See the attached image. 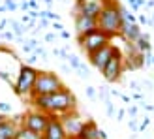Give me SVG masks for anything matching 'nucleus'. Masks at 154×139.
I'll list each match as a JSON object with an SVG mask.
<instances>
[{
	"mask_svg": "<svg viewBox=\"0 0 154 139\" xmlns=\"http://www.w3.org/2000/svg\"><path fill=\"white\" fill-rule=\"evenodd\" d=\"M30 103L34 105L36 111L53 115V117H62L66 113L77 111V98L70 88H60L55 94L49 96H34L30 100Z\"/></svg>",
	"mask_w": 154,
	"mask_h": 139,
	"instance_id": "obj_1",
	"label": "nucleus"
},
{
	"mask_svg": "<svg viewBox=\"0 0 154 139\" xmlns=\"http://www.w3.org/2000/svg\"><path fill=\"white\" fill-rule=\"evenodd\" d=\"M102 10L96 17L98 30H102L113 40L115 36H120V26H122V15H120V4L117 0H100Z\"/></svg>",
	"mask_w": 154,
	"mask_h": 139,
	"instance_id": "obj_2",
	"label": "nucleus"
},
{
	"mask_svg": "<svg viewBox=\"0 0 154 139\" xmlns=\"http://www.w3.org/2000/svg\"><path fill=\"white\" fill-rule=\"evenodd\" d=\"M36 77H38V70H36L34 66L21 64L19 73H17V79H15V83H13V90H15V94L21 96V98L32 100V90H34Z\"/></svg>",
	"mask_w": 154,
	"mask_h": 139,
	"instance_id": "obj_3",
	"label": "nucleus"
},
{
	"mask_svg": "<svg viewBox=\"0 0 154 139\" xmlns=\"http://www.w3.org/2000/svg\"><path fill=\"white\" fill-rule=\"evenodd\" d=\"M66 85L62 79L55 73V72H38L36 83H34V90H32V98L34 96H49L55 94L60 88H64Z\"/></svg>",
	"mask_w": 154,
	"mask_h": 139,
	"instance_id": "obj_4",
	"label": "nucleus"
},
{
	"mask_svg": "<svg viewBox=\"0 0 154 139\" xmlns=\"http://www.w3.org/2000/svg\"><path fill=\"white\" fill-rule=\"evenodd\" d=\"M77 42H79V47L87 53V55H94L96 51H100L102 47H105L107 43H111V38L103 34L102 30H92L88 34H83V36H77Z\"/></svg>",
	"mask_w": 154,
	"mask_h": 139,
	"instance_id": "obj_5",
	"label": "nucleus"
},
{
	"mask_svg": "<svg viewBox=\"0 0 154 139\" xmlns=\"http://www.w3.org/2000/svg\"><path fill=\"white\" fill-rule=\"evenodd\" d=\"M47 124H49V115L34 109V111H28L26 115H23V124L21 126L43 137L45 130H47Z\"/></svg>",
	"mask_w": 154,
	"mask_h": 139,
	"instance_id": "obj_6",
	"label": "nucleus"
},
{
	"mask_svg": "<svg viewBox=\"0 0 154 139\" xmlns=\"http://www.w3.org/2000/svg\"><path fill=\"white\" fill-rule=\"evenodd\" d=\"M122 72H124V57L120 55V49L117 47L113 53V57L109 58V62H107V66L103 68V77H105V81H109V83H115V81H119L120 77H122Z\"/></svg>",
	"mask_w": 154,
	"mask_h": 139,
	"instance_id": "obj_7",
	"label": "nucleus"
},
{
	"mask_svg": "<svg viewBox=\"0 0 154 139\" xmlns=\"http://www.w3.org/2000/svg\"><path fill=\"white\" fill-rule=\"evenodd\" d=\"M58 119H60V124H62L64 134H66L68 139H73L77 134H79V130L83 128V124H85L83 117L77 111L66 113V115H62V117H58Z\"/></svg>",
	"mask_w": 154,
	"mask_h": 139,
	"instance_id": "obj_8",
	"label": "nucleus"
},
{
	"mask_svg": "<svg viewBox=\"0 0 154 139\" xmlns=\"http://www.w3.org/2000/svg\"><path fill=\"white\" fill-rule=\"evenodd\" d=\"M23 124V115L15 119H8L6 115L0 113V139H15L19 126Z\"/></svg>",
	"mask_w": 154,
	"mask_h": 139,
	"instance_id": "obj_9",
	"label": "nucleus"
},
{
	"mask_svg": "<svg viewBox=\"0 0 154 139\" xmlns=\"http://www.w3.org/2000/svg\"><path fill=\"white\" fill-rule=\"evenodd\" d=\"M115 49H117V45L115 43H107L105 47H102L100 51H96L94 55H90L88 60H90V64L94 66L98 72H103V68L107 66V62H109V58L113 57V53Z\"/></svg>",
	"mask_w": 154,
	"mask_h": 139,
	"instance_id": "obj_10",
	"label": "nucleus"
},
{
	"mask_svg": "<svg viewBox=\"0 0 154 139\" xmlns=\"http://www.w3.org/2000/svg\"><path fill=\"white\" fill-rule=\"evenodd\" d=\"M73 139H107V135H105L103 130L98 128V124L94 120H85L83 128L79 130V134Z\"/></svg>",
	"mask_w": 154,
	"mask_h": 139,
	"instance_id": "obj_11",
	"label": "nucleus"
},
{
	"mask_svg": "<svg viewBox=\"0 0 154 139\" xmlns=\"http://www.w3.org/2000/svg\"><path fill=\"white\" fill-rule=\"evenodd\" d=\"M75 17V32L77 36H83V34H88L92 30L98 28V23L94 17H90V15H85V13H77L73 15Z\"/></svg>",
	"mask_w": 154,
	"mask_h": 139,
	"instance_id": "obj_12",
	"label": "nucleus"
},
{
	"mask_svg": "<svg viewBox=\"0 0 154 139\" xmlns=\"http://www.w3.org/2000/svg\"><path fill=\"white\" fill-rule=\"evenodd\" d=\"M43 139H68L66 134H64L62 124H60V119H58V117H53V115H49V124H47L45 134H43Z\"/></svg>",
	"mask_w": 154,
	"mask_h": 139,
	"instance_id": "obj_13",
	"label": "nucleus"
},
{
	"mask_svg": "<svg viewBox=\"0 0 154 139\" xmlns=\"http://www.w3.org/2000/svg\"><path fill=\"white\" fill-rule=\"evenodd\" d=\"M141 28L137 23H122V26H120V36L124 38V42L128 43H135L137 40L141 38Z\"/></svg>",
	"mask_w": 154,
	"mask_h": 139,
	"instance_id": "obj_14",
	"label": "nucleus"
},
{
	"mask_svg": "<svg viewBox=\"0 0 154 139\" xmlns=\"http://www.w3.org/2000/svg\"><path fill=\"white\" fill-rule=\"evenodd\" d=\"M100 10H102V2H100V0H85V4L81 8V13L90 15V17L96 19L100 15Z\"/></svg>",
	"mask_w": 154,
	"mask_h": 139,
	"instance_id": "obj_15",
	"label": "nucleus"
},
{
	"mask_svg": "<svg viewBox=\"0 0 154 139\" xmlns=\"http://www.w3.org/2000/svg\"><path fill=\"white\" fill-rule=\"evenodd\" d=\"M15 139H43V137L34 134V132H30V130H26V128H23V126H19L17 134H15Z\"/></svg>",
	"mask_w": 154,
	"mask_h": 139,
	"instance_id": "obj_16",
	"label": "nucleus"
},
{
	"mask_svg": "<svg viewBox=\"0 0 154 139\" xmlns=\"http://www.w3.org/2000/svg\"><path fill=\"white\" fill-rule=\"evenodd\" d=\"M10 25L13 26V34H17V36H21V34L26 30V25H23V23H17V21H10Z\"/></svg>",
	"mask_w": 154,
	"mask_h": 139,
	"instance_id": "obj_17",
	"label": "nucleus"
},
{
	"mask_svg": "<svg viewBox=\"0 0 154 139\" xmlns=\"http://www.w3.org/2000/svg\"><path fill=\"white\" fill-rule=\"evenodd\" d=\"M66 60H70L72 68H75V70H79V66L83 64L81 60H79V57H75V55H68V57H66Z\"/></svg>",
	"mask_w": 154,
	"mask_h": 139,
	"instance_id": "obj_18",
	"label": "nucleus"
},
{
	"mask_svg": "<svg viewBox=\"0 0 154 139\" xmlns=\"http://www.w3.org/2000/svg\"><path fill=\"white\" fill-rule=\"evenodd\" d=\"M0 111H2V115H4V113H10V111H11V103L0 102Z\"/></svg>",
	"mask_w": 154,
	"mask_h": 139,
	"instance_id": "obj_19",
	"label": "nucleus"
},
{
	"mask_svg": "<svg viewBox=\"0 0 154 139\" xmlns=\"http://www.w3.org/2000/svg\"><path fill=\"white\" fill-rule=\"evenodd\" d=\"M128 126L134 130V132H139V126H137V122H135V119H130V122H128Z\"/></svg>",
	"mask_w": 154,
	"mask_h": 139,
	"instance_id": "obj_20",
	"label": "nucleus"
},
{
	"mask_svg": "<svg viewBox=\"0 0 154 139\" xmlns=\"http://www.w3.org/2000/svg\"><path fill=\"white\" fill-rule=\"evenodd\" d=\"M107 115H109V117H113V115H115V107H113V103L109 102V100H107Z\"/></svg>",
	"mask_w": 154,
	"mask_h": 139,
	"instance_id": "obj_21",
	"label": "nucleus"
},
{
	"mask_svg": "<svg viewBox=\"0 0 154 139\" xmlns=\"http://www.w3.org/2000/svg\"><path fill=\"white\" fill-rule=\"evenodd\" d=\"M87 96H88V98H96V90H94V87H87Z\"/></svg>",
	"mask_w": 154,
	"mask_h": 139,
	"instance_id": "obj_22",
	"label": "nucleus"
},
{
	"mask_svg": "<svg viewBox=\"0 0 154 139\" xmlns=\"http://www.w3.org/2000/svg\"><path fill=\"white\" fill-rule=\"evenodd\" d=\"M0 79H4L6 83H11V79H10V75H8L6 72H2V70H0Z\"/></svg>",
	"mask_w": 154,
	"mask_h": 139,
	"instance_id": "obj_23",
	"label": "nucleus"
},
{
	"mask_svg": "<svg viewBox=\"0 0 154 139\" xmlns=\"http://www.w3.org/2000/svg\"><path fill=\"white\" fill-rule=\"evenodd\" d=\"M6 8H10V10H15V8H17V4H15L13 0H6Z\"/></svg>",
	"mask_w": 154,
	"mask_h": 139,
	"instance_id": "obj_24",
	"label": "nucleus"
},
{
	"mask_svg": "<svg viewBox=\"0 0 154 139\" xmlns=\"http://www.w3.org/2000/svg\"><path fill=\"white\" fill-rule=\"evenodd\" d=\"M0 51H4V53H10V55H11L13 58H17V55H15V53H13V51H10V49H6V47H4V45H2V43H0Z\"/></svg>",
	"mask_w": 154,
	"mask_h": 139,
	"instance_id": "obj_25",
	"label": "nucleus"
},
{
	"mask_svg": "<svg viewBox=\"0 0 154 139\" xmlns=\"http://www.w3.org/2000/svg\"><path fill=\"white\" fill-rule=\"evenodd\" d=\"M36 57L45 58V57H47V53H45V49H36Z\"/></svg>",
	"mask_w": 154,
	"mask_h": 139,
	"instance_id": "obj_26",
	"label": "nucleus"
},
{
	"mask_svg": "<svg viewBox=\"0 0 154 139\" xmlns=\"http://www.w3.org/2000/svg\"><path fill=\"white\" fill-rule=\"evenodd\" d=\"M128 113H130V117H135V115H137V107H135V105H132V107L128 109Z\"/></svg>",
	"mask_w": 154,
	"mask_h": 139,
	"instance_id": "obj_27",
	"label": "nucleus"
},
{
	"mask_svg": "<svg viewBox=\"0 0 154 139\" xmlns=\"http://www.w3.org/2000/svg\"><path fill=\"white\" fill-rule=\"evenodd\" d=\"M2 36L6 38V40H13V38H15V34H13V32H4Z\"/></svg>",
	"mask_w": 154,
	"mask_h": 139,
	"instance_id": "obj_28",
	"label": "nucleus"
},
{
	"mask_svg": "<svg viewBox=\"0 0 154 139\" xmlns=\"http://www.w3.org/2000/svg\"><path fill=\"white\" fill-rule=\"evenodd\" d=\"M53 28H55V30H60V32H62V25H60V23H53Z\"/></svg>",
	"mask_w": 154,
	"mask_h": 139,
	"instance_id": "obj_29",
	"label": "nucleus"
},
{
	"mask_svg": "<svg viewBox=\"0 0 154 139\" xmlns=\"http://www.w3.org/2000/svg\"><path fill=\"white\" fill-rule=\"evenodd\" d=\"M6 25H8V21H6V19L0 21V30H4V28H6Z\"/></svg>",
	"mask_w": 154,
	"mask_h": 139,
	"instance_id": "obj_30",
	"label": "nucleus"
},
{
	"mask_svg": "<svg viewBox=\"0 0 154 139\" xmlns=\"http://www.w3.org/2000/svg\"><path fill=\"white\" fill-rule=\"evenodd\" d=\"M124 115H126V111H124V109H120V111H119V119H117V120H122V117H124Z\"/></svg>",
	"mask_w": 154,
	"mask_h": 139,
	"instance_id": "obj_31",
	"label": "nucleus"
},
{
	"mask_svg": "<svg viewBox=\"0 0 154 139\" xmlns=\"http://www.w3.org/2000/svg\"><path fill=\"white\" fill-rule=\"evenodd\" d=\"M45 40H47V42H53V40H55V34H47V36H45Z\"/></svg>",
	"mask_w": 154,
	"mask_h": 139,
	"instance_id": "obj_32",
	"label": "nucleus"
},
{
	"mask_svg": "<svg viewBox=\"0 0 154 139\" xmlns=\"http://www.w3.org/2000/svg\"><path fill=\"white\" fill-rule=\"evenodd\" d=\"M60 36H62V38H66V40H68V38H70V32H66V30H62V32H60Z\"/></svg>",
	"mask_w": 154,
	"mask_h": 139,
	"instance_id": "obj_33",
	"label": "nucleus"
},
{
	"mask_svg": "<svg viewBox=\"0 0 154 139\" xmlns=\"http://www.w3.org/2000/svg\"><path fill=\"white\" fill-rule=\"evenodd\" d=\"M126 2H128L130 6H134V4H135V0H126Z\"/></svg>",
	"mask_w": 154,
	"mask_h": 139,
	"instance_id": "obj_34",
	"label": "nucleus"
},
{
	"mask_svg": "<svg viewBox=\"0 0 154 139\" xmlns=\"http://www.w3.org/2000/svg\"><path fill=\"white\" fill-rule=\"evenodd\" d=\"M45 2H47V4H51V2H53V0H45Z\"/></svg>",
	"mask_w": 154,
	"mask_h": 139,
	"instance_id": "obj_35",
	"label": "nucleus"
},
{
	"mask_svg": "<svg viewBox=\"0 0 154 139\" xmlns=\"http://www.w3.org/2000/svg\"><path fill=\"white\" fill-rule=\"evenodd\" d=\"M152 64H154V60H152Z\"/></svg>",
	"mask_w": 154,
	"mask_h": 139,
	"instance_id": "obj_36",
	"label": "nucleus"
}]
</instances>
